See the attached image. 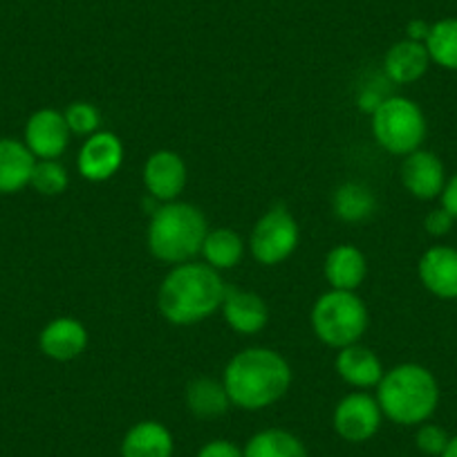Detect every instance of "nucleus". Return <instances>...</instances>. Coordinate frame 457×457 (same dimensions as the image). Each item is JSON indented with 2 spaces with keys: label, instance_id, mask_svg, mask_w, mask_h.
Segmentation results:
<instances>
[{
  "label": "nucleus",
  "instance_id": "nucleus-1",
  "mask_svg": "<svg viewBox=\"0 0 457 457\" xmlns=\"http://www.w3.org/2000/svg\"><path fill=\"white\" fill-rule=\"evenodd\" d=\"M222 384L234 406L243 411H262L287 395L292 368L276 350L247 348L227 363Z\"/></svg>",
  "mask_w": 457,
  "mask_h": 457
},
{
  "label": "nucleus",
  "instance_id": "nucleus-2",
  "mask_svg": "<svg viewBox=\"0 0 457 457\" xmlns=\"http://www.w3.org/2000/svg\"><path fill=\"white\" fill-rule=\"evenodd\" d=\"M222 276L206 262H182L164 276L157 292L160 314L173 325H193L222 307Z\"/></svg>",
  "mask_w": 457,
  "mask_h": 457
},
{
  "label": "nucleus",
  "instance_id": "nucleus-3",
  "mask_svg": "<svg viewBox=\"0 0 457 457\" xmlns=\"http://www.w3.org/2000/svg\"><path fill=\"white\" fill-rule=\"evenodd\" d=\"M381 412L399 426L424 424L439 403L437 379L420 363H402L384 372L377 386Z\"/></svg>",
  "mask_w": 457,
  "mask_h": 457
},
{
  "label": "nucleus",
  "instance_id": "nucleus-4",
  "mask_svg": "<svg viewBox=\"0 0 457 457\" xmlns=\"http://www.w3.org/2000/svg\"><path fill=\"white\" fill-rule=\"evenodd\" d=\"M209 234L204 213L188 202H164L157 206L148 224V252L162 262L182 265L202 252Z\"/></svg>",
  "mask_w": 457,
  "mask_h": 457
},
{
  "label": "nucleus",
  "instance_id": "nucleus-5",
  "mask_svg": "<svg viewBox=\"0 0 457 457\" xmlns=\"http://www.w3.org/2000/svg\"><path fill=\"white\" fill-rule=\"evenodd\" d=\"M312 329L329 348L343 350L359 343L368 329V307L354 292L329 289L312 307Z\"/></svg>",
  "mask_w": 457,
  "mask_h": 457
},
{
  "label": "nucleus",
  "instance_id": "nucleus-6",
  "mask_svg": "<svg viewBox=\"0 0 457 457\" xmlns=\"http://www.w3.org/2000/svg\"><path fill=\"white\" fill-rule=\"evenodd\" d=\"M426 117L406 96H388L372 112V135L390 155H411L426 139Z\"/></svg>",
  "mask_w": 457,
  "mask_h": 457
},
{
  "label": "nucleus",
  "instance_id": "nucleus-7",
  "mask_svg": "<svg viewBox=\"0 0 457 457\" xmlns=\"http://www.w3.org/2000/svg\"><path fill=\"white\" fill-rule=\"evenodd\" d=\"M298 243H301V228L296 218L285 206H274L253 227L249 249L261 265L274 267L287 261L296 252Z\"/></svg>",
  "mask_w": 457,
  "mask_h": 457
},
{
  "label": "nucleus",
  "instance_id": "nucleus-8",
  "mask_svg": "<svg viewBox=\"0 0 457 457\" xmlns=\"http://www.w3.org/2000/svg\"><path fill=\"white\" fill-rule=\"evenodd\" d=\"M381 417L384 412L377 397L368 393H353L343 397L334 408L332 424L341 439L350 444H363L379 433Z\"/></svg>",
  "mask_w": 457,
  "mask_h": 457
},
{
  "label": "nucleus",
  "instance_id": "nucleus-9",
  "mask_svg": "<svg viewBox=\"0 0 457 457\" xmlns=\"http://www.w3.org/2000/svg\"><path fill=\"white\" fill-rule=\"evenodd\" d=\"M72 133L68 129L65 114L54 108H41L25 124L23 142L37 160H59L65 151Z\"/></svg>",
  "mask_w": 457,
  "mask_h": 457
},
{
  "label": "nucleus",
  "instance_id": "nucleus-10",
  "mask_svg": "<svg viewBox=\"0 0 457 457\" xmlns=\"http://www.w3.org/2000/svg\"><path fill=\"white\" fill-rule=\"evenodd\" d=\"M124 164V144L114 133L99 130L83 142L79 151V173L90 182H105Z\"/></svg>",
  "mask_w": 457,
  "mask_h": 457
},
{
  "label": "nucleus",
  "instance_id": "nucleus-11",
  "mask_svg": "<svg viewBox=\"0 0 457 457\" xmlns=\"http://www.w3.org/2000/svg\"><path fill=\"white\" fill-rule=\"evenodd\" d=\"M144 184L157 202H175L187 187V164L175 151H155L144 166Z\"/></svg>",
  "mask_w": 457,
  "mask_h": 457
},
{
  "label": "nucleus",
  "instance_id": "nucleus-12",
  "mask_svg": "<svg viewBox=\"0 0 457 457\" xmlns=\"http://www.w3.org/2000/svg\"><path fill=\"white\" fill-rule=\"evenodd\" d=\"M38 348L52 361H74L87 348L86 325L72 316H59L38 334Z\"/></svg>",
  "mask_w": 457,
  "mask_h": 457
},
{
  "label": "nucleus",
  "instance_id": "nucleus-13",
  "mask_svg": "<svg viewBox=\"0 0 457 457\" xmlns=\"http://www.w3.org/2000/svg\"><path fill=\"white\" fill-rule=\"evenodd\" d=\"M402 184L417 200H435L446 187L442 160L430 151H415L402 164Z\"/></svg>",
  "mask_w": 457,
  "mask_h": 457
},
{
  "label": "nucleus",
  "instance_id": "nucleus-14",
  "mask_svg": "<svg viewBox=\"0 0 457 457\" xmlns=\"http://www.w3.org/2000/svg\"><path fill=\"white\" fill-rule=\"evenodd\" d=\"M220 310H222L228 328L245 337H252V334L265 329L267 320H270L267 303L256 292H247V289L227 287Z\"/></svg>",
  "mask_w": 457,
  "mask_h": 457
},
{
  "label": "nucleus",
  "instance_id": "nucleus-15",
  "mask_svg": "<svg viewBox=\"0 0 457 457\" xmlns=\"http://www.w3.org/2000/svg\"><path fill=\"white\" fill-rule=\"evenodd\" d=\"M420 280L430 294L439 298H457V249L430 247L420 258Z\"/></svg>",
  "mask_w": 457,
  "mask_h": 457
},
{
  "label": "nucleus",
  "instance_id": "nucleus-16",
  "mask_svg": "<svg viewBox=\"0 0 457 457\" xmlns=\"http://www.w3.org/2000/svg\"><path fill=\"white\" fill-rule=\"evenodd\" d=\"M37 157L25 142L3 137L0 139V195H14L29 187Z\"/></svg>",
  "mask_w": 457,
  "mask_h": 457
},
{
  "label": "nucleus",
  "instance_id": "nucleus-17",
  "mask_svg": "<svg viewBox=\"0 0 457 457\" xmlns=\"http://www.w3.org/2000/svg\"><path fill=\"white\" fill-rule=\"evenodd\" d=\"M368 262L354 245H338L325 258V278L329 287L341 292H357L366 280Z\"/></svg>",
  "mask_w": 457,
  "mask_h": 457
},
{
  "label": "nucleus",
  "instance_id": "nucleus-18",
  "mask_svg": "<svg viewBox=\"0 0 457 457\" xmlns=\"http://www.w3.org/2000/svg\"><path fill=\"white\" fill-rule=\"evenodd\" d=\"M428 65L430 56L426 46L424 43L411 41V38L395 43L384 56L386 77L393 83H399V86L420 81L426 74V70H428Z\"/></svg>",
  "mask_w": 457,
  "mask_h": 457
},
{
  "label": "nucleus",
  "instance_id": "nucleus-19",
  "mask_svg": "<svg viewBox=\"0 0 457 457\" xmlns=\"http://www.w3.org/2000/svg\"><path fill=\"white\" fill-rule=\"evenodd\" d=\"M173 433L162 421H139L121 439V457H173Z\"/></svg>",
  "mask_w": 457,
  "mask_h": 457
},
{
  "label": "nucleus",
  "instance_id": "nucleus-20",
  "mask_svg": "<svg viewBox=\"0 0 457 457\" xmlns=\"http://www.w3.org/2000/svg\"><path fill=\"white\" fill-rule=\"evenodd\" d=\"M337 372L345 384L354 386V388H372V386H379L381 377H384V366L372 350L354 343V345L338 350Z\"/></svg>",
  "mask_w": 457,
  "mask_h": 457
},
{
  "label": "nucleus",
  "instance_id": "nucleus-21",
  "mask_svg": "<svg viewBox=\"0 0 457 457\" xmlns=\"http://www.w3.org/2000/svg\"><path fill=\"white\" fill-rule=\"evenodd\" d=\"M184 399H187L188 411L200 420L222 417L231 406V399H228L222 381L209 379V377H197V379L188 381Z\"/></svg>",
  "mask_w": 457,
  "mask_h": 457
},
{
  "label": "nucleus",
  "instance_id": "nucleus-22",
  "mask_svg": "<svg viewBox=\"0 0 457 457\" xmlns=\"http://www.w3.org/2000/svg\"><path fill=\"white\" fill-rule=\"evenodd\" d=\"M332 209L343 222H363L377 211V197L372 188L361 182H345L334 191Z\"/></svg>",
  "mask_w": 457,
  "mask_h": 457
},
{
  "label": "nucleus",
  "instance_id": "nucleus-23",
  "mask_svg": "<svg viewBox=\"0 0 457 457\" xmlns=\"http://www.w3.org/2000/svg\"><path fill=\"white\" fill-rule=\"evenodd\" d=\"M200 253L204 256L206 265H211L213 270H234L245 256V240L234 228H213L206 234Z\"/></svg>",
  "mask_w": 457,
  "mask_h": 457
},
{
  "label": "nucleus",
  "instance_id": "nucleus-24",
  "mask_svg": "<svg viewBox=\"0 0 457 457\" xmlns=\"http://www.w3.org/2000/svg\"><path fill=\"white\" fill-rule=\"evenodd\" d=\"M245 457H310L294 433L283 428H265L253 435L243 448Z\"/></svg>",
  "mask_w": 457,
  "mask_h": 457
},
{
  "label": "nucleus",
  "instance_id": "nucleus-25",
  "mask_svg": "<svg viewBox=\"0 0 457 457\" xmlns=\"http://www.w3.org/2000/svg\"><path fill=\"white\" fill-rule=\"evenodd\" d=\"M424 46L433 63L457 72V19H442L430 25Z\"/></svg>",
  "mask_w": 457,
  "mask_h": 457
},
{
  "label": "nucleus",
  "instance_id": "nucleus-26",
  "mask_svg": "<svg viewBox=\"0 0 457 457\" xmlns=\"http://www.w3.org/2000/svg\"><path fill=\"white\" fill-rule=\"evenodd\" d=\"M70 175L63 164L56 160H37V166L32 170L29 187L46 197H56L68 188Z\"/></svg>",
  "mask_w": 457,
  "mask_h": 457
},
{
  "label": "nucleus",
  "instance_id": "nucleus-27",
  "mask_svg": "<svg viewBox=\"0 0 457 457\" xmlns=\"http://www.w3.org/2000/svg\"><path fill=\"white\" fill-rule=\"evenodd\" d=\"M65 121L72 135H81V137H90V135L99 133L101 112L96 105L86 104V101H74L65 110Z\"/></svg>",
  "mask_w": 457,
  "mask_h": 457
},
{
  "label": "nucleus",
  "instance_id": "nucleus-28",
  "mask_svg": "<svg viewBox=\"0 0 457 457\" xmlns=\"http://www.w3.org/2000/svg\"><path fill=\"white\" fill-rule=\"evenodd\" d=\"M448 433L446 430L442 428V426H435V424H421L420 426V430H417V435H415V444H417V448H420L421 453H424V455H442L444 453V448H446V444H448Z\"/></svg>",
  "mask_w": 457,
  "mask_h": 457
},
{
  "label": "nucleus",
  "instance_id": "nucleus-29",
  "mask_svg": "<svg viewBox=\"0 0 457 457\" xmlns=\"http://www.w3.org/2000/svg\"><path fill=\"white\" fill-rule=\"evenodd\" d=\"M197 457H245L243 448L228 439H213L197 451Z\"/></svg>",
  "mask_w": 457,
  "mask_h": 457
},
{
  "label": "nucleus",
  "instance_id": "nucleus-30",
  "mask_svg": "<svg viewBox=\"0 0 457 457\" xmlns=\"http://www.w3.org/2000/svg\"><path fill=\"white\" fill-rule=\"evenodd\" d=\"M453 222L455 220H453V215L446 209H435L426 215L424 227L430 236H446L453 228Z\"/></svg>",
  "mask_w": 457,
  "mask_h": 457
},
{
  "label": "nucleus",
  "instance_id": "nucleus-31",
  "mask_svg": "<svg viewBox=\"0 0 457 457\" xmlns=\"http://www.w3.org/2000/svg\"><path fill=\"white\" fill-rule=\"evenodd\" d=\"M439 197H442V209H446L453 215V220H457V175L448 179Z\"/></svg>",
  "mask_w": 457,
  "mask_h": 457
},
{
  "label": "nucleus",
  "instance_id": "nucleus-32",
  "mask_svg": "<svg viewBox=\"0 0 457 457\" xmlns=\"http://www.w3.org/2000/svg\"><path fill=\"white\" fill-rule=\"evenodd\" d=\"M406 32H408V38H411V41L426 43V38H428V32H430V25L426 23V21L415 19V21H411V23H408Z\"/></svg>",
  "mask_w": 457,
  "mask_h": 457
},
{
  "label": "nucleus",
  "instance_id": "nucleus-33",
  "mask_svg": "<svg viewBox=\"0 0 457 457\" xmlns=\"http://www.w3.org/2000/svg\"><path fill=\"white\" fill-rule=\"evenodd\" d=\"M439 457H457V435L448 439L446 448H444V453Z\"/></svg>",
  "mask_w": 457,
  "mask_h": 457
}]
</instances>
